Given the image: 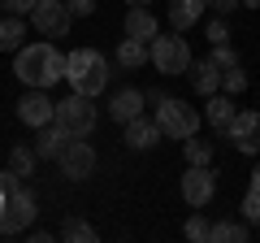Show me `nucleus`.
<instances>
[{
  "mask_svg": "<svg viewBox=\"0 0 260 243\" xmlns=\"http://www.w3.org/2000/svg\"><path fill=\"white\" fill-rule=\"evenodd\" d=\"M13 74L26 87H52L65 78V56L56 52V44L39 39V44H22L13 52Z\"/></svg>",
  "mask_w": 260,
  "mask_h": 243,
  "instance_id": "f257e3e1",
  "label": "nucleus"
},
{
  "mask_svg": "<svg viewBox=\"0 0 260 243\" xmlns=\"http://www.w3.org/2000/svg\"><path fill=\"white\" fill-rule=\"evenodd\" d=\"M213 61H217L221 70H230V66H239V52H234L230 44H213Z\"/></svg>",
  "mask_w": 260,
  "mask_h": 243,
  "instance_id": "cd10ccee",
  "label": "nucleus"
},
{
  "mask_svg": "<svg viewBox=\"0 0 260 243\" xmlns=\"http://www.w3.org/2000/svg\"><path fill=\"white\" fill-rule=\"evenodd\" d=\"M65 78H70V87H74L78 96H100L104 87H109V61H104L95 48H74V52L65 56Z\"/></svg>",
  "mask_w": 260,
  "mask_h": 243,
  "instance_id": "7ed1b4c3",
  "label": "nucleus"
},
{
  "mask_svg": "<svg viewBox=\"0 0 260 243\" xmlns=\"http://www.w3.org/2000/svg\"><path fill=\"white\" fill-rule=\"evenodd\" d=\"M208 5H213V9H217V13H221V18H225V13H234V9H239L243 0H208Z\"/></svg>",
  "mask_w": 260,
  "mask_h": 243,
  "instance_id": "2f4dec72",
  "label": "nucleus"
},
{
  "mask_svg": "<svg viewBox=\"0 0 260 243\" xmlns=\"http://www.w3.org/2000/svg\"><path fill=\"white\" fill-rule=\"evenodd\" d=\"M126 35H130V39H152V35H160L156 13H152L148 5H130V13H126Z\"/></svg>",
  "mask_w": 260,
  "mask_h": 243,
  "instance_id": "2eb2a0df",
  "label": "nucleus"
},
{
  "mask_svg": "<svg viewBox=\"0 0 260 243\" xmlns=\"http://www.w3.org/2000/svg\"><path fill=\"white\" fill-rule=\"evenodd\" d=\"M56 122H61L74 139H87V135L95 131V100L91 96H78V92L65 96V100L56 104Z\"/></svg>",
  "mask_w": 260,
  "mask_h": 243,
  "instance_id": "423d86ee",
  "label": "nucleus"
},
{
  "mask_svg": "<svg viewBox=\"0 0 260 243\" xmlns=\"http://www.w3.org/2000/svg\"><path fill=\"white\" fill-rule=\"evenodd\" d=\"M191 87H195L200 96H213V92H221V66H217L213 56H208V61H200V66L191 61Z\"/></svg>",
  "mask_w": 260,
  "mask_h": 243,
  "instance_id": "f3484780",
  "label": "nucleus"
},
{
  "mask_svg": "<svg viewBox=\"0 0 260 243\" xmlns=\"http://www.w3.org/2000/svg\"><path fill=\"white\" fill-rule=\"evenodd\" d=\"M0 183H5V200H0V234H5V239L26 234L30 222H35V196L22 187V178L13 174V169H5Z\"/></svg>",
  "mask_w": 260,
  "mask_h": 243,
  "instance_id": "f03ea898",
  "label": "nucleus"
},
{
  "mask_svg": "<svg viewBox=\"0 0 260 243\" xmlns=\"http://www.w3.org/2000/svg\"><path fill=\"white\" fill-rule=\"evenodd\" d=\"M243 9H260V0H243Z\"/></svg>",
  "mask_w": 260,
  "mask_h": 243,
  "instance_id": "72a5a7b5",
  "label": "nucleus"
},
{
  "mask_svg": "<svg viewBox=\"0 0 260 243\" xmlns=\"http://www.w3.org/2000/svg\"><path fill=\"white\" fill-rule=\"evenodd\" d=\"M13 109H18V117L26 122V126H35V131L44 126V122H52V117H56V104L44 96V87H30V92L22 96L18 104H13Z\"/></svg>",
  "mask_w": 260,
  "mask_h": 243,
  "instance_id": "9b49d317",
  "label": "nucleus"
},
{
  "mask_svg": "<svg viewBox=\"0 0 260 243\" xmlns=\"http://www.w3.org/2000/svg\"><path fill=\"white\" fill-rule=\"evenodd\" d=\"M204 117H208V126H213L217 135H225L230 131V122H234V100L230 96H208V104H204Z\"/></svg>",
  "mask_w": 260,
  "mask_h": 243,
  "instance_id": "a211bd4d",
  "label": "nucleus"
},
{
  "mask_svg": "<svg viewBox=\"0 0 260 243\" xmlns=\"http://www.w3.org/2000/svg\"><path fill=\"white\" fill-rule=\"evenodd\" d=\"M65 5H70V13H74V18H91L100 0H65Z\"/></svg>",
  "mask_w": 260,
  "mask_h": 243,
  "instance_id": "7c9ffc66",
  "label": "nucleus"
},
{
  "mask_svg": "<svg viewBox=\"0 0 260 243\" xmlns=\"http://www.w3.org/2000/svg\"><path fill=\"white\" fill-rule=\"evenodd\" d=\"M182 234H186L191 243H208V239H213V226H208V217H204V213H195L191 222H186V230H182Z\"/></svg>",
  "mask_w": 260,
  "mask_h": 243,
  "instance_id": "a878e982",
  "label": "nucleus"
},
{
  "mask_svg": "<svg viewBox=\"0 0 260 243\" xmlns=\"http://www.w3.org/2000/svg\"><path fill=\"white\" fill-rule=\"evenodd\" d=\"M30 22H35V31H39L44 39H65V35H70L74 13H70L65 0H39L35 9H30Z\"/></svg>",
  "mask_w": 260,
  "mask_h": 243,
  "instance_id": "0eeeda50",
  "label": "nucleus"
},
{
  "mask_svg": "<svg viewBox=\"0 0 260 243\" xmlns=\"http://www.w3.org/2000/svg\"><path fill=\"white\" fill-rule=\"evenodd\" d=\"M22 44H26V22L5 13V22H0V52H18Z\"/></svg>",
  "mask_w": 260,
  "mask_h": 243,
  "instance_id": "6ab92c4d",
  "label": "nucleus"
},
{
  "mask_svg": "<svg viewBox=\"0 0 260 243\" xmlns=\"http://www.w3.org/2000/svg\"><path fill=\"white\" fill-rule=\"evenodd\" d=\"M225 135L234 139V148H239V152L260 157V113H256V109L234 113V122H230V131H225Z\"/></svg>",
  "mask_w": 260,
  "mask_h": 243,
  "instance_id": "9d476101",
  "label": "nucleus"
},
{
  "mask_svg": "<svg viewBox=\"0 0 260 243\" xmlns=\"http://www.w3.org/2000/svg\"><path fill=\"white\" fill-rule=\"evenodd\" d=\"M148 61L160 74H186L191 70V48H186L182 31H174V35H152L148 39Z\"/></svg>",
  "mask_w": 260,
  "mask_h": 243,
  "instance_id": "39448f33",
  "label": "nucleus"
},
{
  "mask_svg": "<svg viewBox=\"0 0 260 243\" xmlns=\"http://www.w3.org/2000/svg\"><path fill=\"white\" fill-rule=\"evenodd\" d=\"M182 152H186V161L191 165H213V139H200V131L191 135V139H182Z\"/></svg>",
  "mask_w": 260,
  "mask_h": 243,
  "instance_id": "5701e85b",
  "label": "nucleus"
},
{
  "mask_svg": "<svg viewBox=\"0 0 260 243\" xmlns=\"http://www.w3.org/2000/svg\"><path fill=\"white\" fill-rule=\"evenodd\" d=\"M156 126L160 135H169V139H191L195 131H200V109H191L186 100H178V96H160L156 100Z\"/></svg>",
  "mask_w": 260,
  "mask_h": 243,
  "instance_id": "20e7f679",
  "label": "nucleus"
},
{
  "mask_svg": "<svg viewBox=\"0 0 260 243\" xmlns=\"http://www.w3.org/2000/svg\"><path fill=\"white\" fill-rule=\"evenodd\" d=\"M239 213L247 217V226H260V191H256V187H247V196H243Z\"/></svg>",
  "mask_w": 260,
  "mask_h": 243,
  "instance_id": "bb28decb",
  "label": "nucleus"
},
{
  "mask_svg": "<svg viewBox=\"0 0 260 243\" xmlns=\"http://www.w3.org/2000/svg\"><path fill=\"white\" fill-rule=\"evenodd\" d=\"M56 161H61V174L70 178V183H83V178L95 174V148H91V143H83V139H70Z\"/></svg>",
  "mask_w": 260,
  "mask_h": 243,
  "instance_id": "6e6552de",
  "label": "nucleus"
},
{
  "mask_svg": "<svg viewBox=\"0 0 260 243\" xmlns=\"http://www.w3.org/2000/svg\"><path fill=\"white\" fill-rule=\"evenodd\" d=\"M61 239H70V243H91V239H95V226H87L83 217H65V222H61Z\"/></svg>",
  "mask_w": 260,
  "mask_h": 243,
  "instance_id": "b1692460",
  "label": "nucleus"
},
{
  "mask_svg": "<svg viewBox=\"0 0 260 243\" xmlns=\"http://www.w3.org/2000/svg\"><path fill=\"white\" fill-rule=\"evenodd\" d=\"M126 5H152V0H126Z\"/></svg>",
  "mask_w": 260,
  "mask_h": 243,
  "instance_id": "f704fd0d",
  "label": "nucleus"
},
{
  "mask_svg": "<svg viewBox=\"0 0 260 243\" xmlns=\"http://www.w3.org/2000/svg\"><path fill=\"white\" fill-rule=\"evenodd\" d=\"M35 161H39V152L26 148V143H13V148H9V169H13L18 178H30V174H35Z\"/></svg>",
  "mask_w": 260,
  "mask_h": 243,
  "instance_id": "4be33fe9",
  "label": "nucleus"
},
{
  "mask_svg": "<svg viewBox=\"0 0 260 243\" xmlns=\"http://www.w3.org/2000/svg\"><path fill=\"white\" fill-rule=\"evenodd\" d=\"M204 5L208 0H169V9H165L169 26L174 31H191L195 22H200V13H204Z\"/></svg>",
  "mask_w": 260,
  "mask_h": 243,
  "instance_id": "dca6fc26",
  "label": "nucleus"
},
{
  "mask_svg": "<svg viewBox=\"0 0 260 243\" xmlns=\"http://www.w3.org/2000/svg\"><path fill=\"white\" fill-rule=\"evenodd\" d=\"M143 100H148V96H143L139 87H121V92H113V100H109V117L126 126L130 117H139V113H143Z\"/></svg>",
  "mask_w": 260,
  "mask_h": 243,
  "instance_id": "4468645a",
  "label": "nucleus"
},
{
  "mask_svg": "<svg viewBox=\"0 0 260 243\" xmlns=\"http://www.w3.org/2000/svg\"><path fill=\"white\" fill-rule=\"evenodd\" d=\"M247 239H251V226H247V222L225 217V222L213 226V243H247Z\"/></svg>",
  "mask_w": 260,
  "mask_h": 243,
  "instance_id": "412c9836",
  "label": "nucleus"
},
{
  "mask_svg": "<svg viewBox=\"0 0 260 243\" xmlns=\"http://www.w3.org/2000/svg\"><path fill=\"white\" fill-rule=\"evenodd\" d=\"M143 61H148V39H121L117 44V66H126V70H139Z\"/></svg>",
  "mask_w": 260,
  "mask_h": 243,
  "instance_id": "aec40b11",
  "label": "nucleus"
},
{
  "mask_svg": "<svg viewBox=\"0 0 260 243\" xmlns=\"http://www.w3.org/2000/svg\"><path fill=\"white\" fill-rule=\"evenodd\" d=\"M221 92H225V96H239V92H247V74H243V66L221 70Z\"/></svg>",
  "mask_w": 260,
  "mask_h": 243,
  "instance_id": "393cba45",
  "label": "nucleus"
},
{
  "mask_svg": "<svg viewBox=\"0 0 260 243\" xmlns=\"http://www.w3.org/2000/svg\"><path fill=\"white\" fill-rule=\"evenodd\" d=\"M70 139H74V135L65 131L56 117L44 122V126H39V135H35V152H39V161H56V157L65 152V143H70Z\"/></svg>",
  "mask_w": 260,
  "mask_h": 243,
  "instance_id": "f8f14e48",
  "label": "nucleus"
},
{
  "mask_svg": "<svg viewBox=\"0 0 260 243\" xmlns=\"http://www.w3.org/2000/svg\"><path fill=\"white\" fill-rule=\"evenodd\" d=\"M251 187L260 191V161H256V169H251Z\"/></svg>",
  "mask_w": 260,
  "mask_h": 243,
  "instance_id": "473e14b6",
  "label": "nucleus"
},
{
  "mask_svg": "<svg viewBox=\"0 0 260 243\" xmlns=\"http://www.w3.org/2000/svg\"><path fill=\"white\" fill-rule=\"evenodd\" d=\"M204 35H208V44H230V31H225V22L221 18H213L204 26Z\"/></svg>",
  "mask_w": 260,
  "mask_h": 243,
  "instance_id": "c85d7f7f",
  "label": "nucleus"
},
{
  "mask_svg": "<svg viewBox=\"0 0 260 243\" xmlns=\"http://www.w3.org/2000/svg\"><path fill=\"white\" fill-rule=\"evenodd\" d=\"M35 5H39V0H0V9H5V13H13V18H26V13L35 9Z\"/></svg>",
  "mask_w": 260,
  "mask_h": 243,
  "instance_id": "c756f323",
  "label": "nucleus"
},
{
  "mask_svg": "<svg viewBox=\"0 0 260 243\" xmlns=\"http://www.w3.org/2000/svg\"><path fill=\"white\" fill-rule=\"evenodd\" d=\"M213 196H217V174H213L208 165H191V169L182 174V200H186L191 208H204Z\"/></svg>",
  "mask_w": 260,
  "mask_h": 243,
  "instance_id": "1a4fd4ad",
  "label": "nucleus"
},
{
  "mask_svg": "<svg viewBox=\"0 0 260 243\" xmlns=\"http://www.w3.org/2000/svg\"><path fill=\"white\" fill-rule=\"evenodd\" d=\"M121 143H126V148H135V152L156 148V143H160L156 117H143V113H139V117H130V122H126V139H121Z\"/></svg>",
  "mask_w": 260,
  "mask_h": 243,
  "instance_id": "ddd939ff",
  "label": "nucleus"
}]
</instances>
